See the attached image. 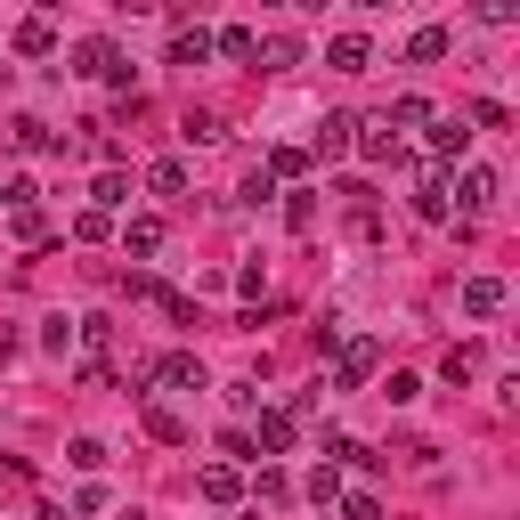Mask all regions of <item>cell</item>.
<instances>
[{"mask_svg":"<svg viewBox=\"0 0 520 520\" xmlns=\"http://www.w3.org/2000/svg\"><path fill=\"white\" fill-rule=\"evenodd\" d=\"M496 309H504V285L496 277H472L464 285V317H496Z\"/></svg>","mask_w":520,"mask_h":520,"instance_id":"cell-8","label":"cell"},{"mask_svg":"<svg viewBox=\"0 0 520 520\" xmlns=\"http://www.w3.org/2000/svg\"><path fill=\"white\" fill-rule=\"evenodd\" d=\"M293 447V415H260V439H252V455H285Z\"/></svg>","mask_w":520,"mask_h":520,"instance_id":"cell-10","label":"cell"},{"mask_svg":"<svg viewBox=\"0 0 520 520\" xmlns=\"http://www.w3.org/2000/svg\"><path fill=\"white\" fill-rule=\"evenodd\" d=\"M455 204H464V212H488V204H496V171H464V179H455Z\"/></svg>","mask_w":520,"mask_h":520,"instance_id":"cell-6","label":"cell"},{"mask_svg":"<svg viewBox=\"0 0 520 520\" xmlns=\"http://www.w3.org/2000/svg\"><path fill=\"white\" fill-rule=\"evenodd\" d=\"M325 57H334V74H366V65H374V41H366V33H334V49H325Z\"/></svg>","mask_w":520,"mask_h":520,"instance_id":"cell-3","label":"cell"},{"mask_svg":"<svg viewBox=\"0 0 520 520\" xmlns=\"http://www.w3.org/2000/svg\"><path fill=\"white\" fill-rule=\"evenodd\" d=\"M90 204H98V212H122V204H130V179H122V171H98V187H90Z\"/></svg>","mask_w":520,"mask_h":520,"instance_id":"cell-15","label":"cell"},{"mask_svg":"<svg viewBox=\"0 0 520 520\" xmlns=\"http://www.w3.org/2000/svg\"><path fill=\"white\" fill-rule=\"evenodd\" d=\"M317 220V195H285V228H309Z\"/></svg>","mask_w":520,"mask_h":520,"instance_id":"cell-28","label":"cell"},{"mask_svg":"<svg viewBox=\"0 0 520 520\" xmlns=\"http://www.w3.org/2000/svg\"><path fill=\"white\" fill-rule=\"evenodd\" d=\"M147 187H155V195H187V163H179V155H163V163L147 171Z\"/></svg>","mask_w":520,"mask_h":520,"instance_id":"cell-19","label":"cell"},{"mask_svg":"<svg viewBox=\"0 0 520 520\" xmlns=\"http://www.w3.org/2000/svg\"><path fill=\"white\" fill-rule=\"evenodd\" d=\"M447 41H455L447 25H423V33L407 41V57H415V65H431V57H447Z\"/></svg>","mask_w":520,"mask_h":520,"instance_id":"cell-18","label":"cell"},{"mask_svg":"<svg viewBox=\"0 0 520 520\" xmlns=\"http://www.w3.org/2000/svg\"><path fill=\"white\" fill-rule=\"evenodd\" d=\"M114 65H122L114 41H82V49H74V74H114Z\"/></svg>","mask_w":520,"mask_h":520,"instance_id":"cell-9","label":"cell"},{"mask_svg":"<svg viewBox=\"0 0 520 520\" xmlns=\"http://www.w3.org/2000/svg\"><path fill=\"white\" fill-rule=\"evenodd\" d=\"M464 147H472V130H464V122H455V114H447V122L431 130V155H439V163H455V155H464Z\"/></svg>","mask_w":520,"mask_h":520,"instance_id":"cell-12","label":"cell"},{"mask_svg":"<svg viewBox=\"0 0 520 520\" xmlns=\"http://www.w3.org/2000/svg\"><path fill=\"white\" fill-rule=\"evenodd\" d=\"M9 139H17L25 155H65V139H57L49 122H33V114H17V122H9Z\"/></svg>","mask_w":520,"mask_h":520,"instance_id":"cell-2","label":"cell"},{"mask_svg":"<svg viewBox=\"0 0 520 520\" xmlns=\"http://www.w3.org/2000/svg\"><path fill=\"white\" fill-rule=\"evenodd\" d=\"M301 171H309L301 147H277V155H269V179H301Z\"/></svg>","mask_w":520,"mask_h":520,"instance_id":"cell-26","label":"cell"},{"mask_svg":"<svg viewBox=\"0 0 520 520\" xmlns=\"http://www.w3.org/2000/svg\"><path fill=\"white\" fill-rule=\"evenodd\" d=\"M382 122H390V130H423V122H431V98H399Z\"/></svg>","mask_w":520,"mask_h":520,"instance_id":"cell-20","label":"cell"},{"mask_svg":"<svg viewBox=\"0 0 520 520\" xmlns=\"http://www.w3.org/2000/svg\"><path fill=\"white\" fill-rule=\"evenodd\" d=\"M309 496H317V504H334V496H342V472H334V464H317V472H309Z\"/></svg>","mask_w":520,"mask_h":520,"instance_id":"cell-27","label":"cell"},{"mask_svg":"<svg viewBox=\"0 0 520 520\" xmlns=\"http://www.w3.org/2000/svg\"><path fill=\"white\" fill-rule=\"evenodd\" d=\"M122 244H130V252H139V260H147V252H163V220H155V212H139V220H130V228H122Z\"/></svg>","mask_w":520,"mask_h":520,"instance_id":"cell-11","label":"cell"},{"mask_svg":"<svg viewBox=\"0 0 520 520\" xmlns=\"http://www.w3.org/2000/svg\"><path fill=\"white\" fill-rule=\"evenodd\" d=\"M41 520H65V504H41Z\"/></svg>","mask_w":520,"mask_h":520,"instance_id":"cell-33","label":"cell"},{"mask_svg":"<svg viewBox=\"0 0 520 520\" xmlns=\"http://www.w3.org/2000/svg\"><path fill=\"white\" fill-rule=\"evenodd\" d=\"M439 374H447V382H472V374H480V350H472V342H464V350H447Z\"/></svg>","mask_w":520,"mask_h":520,"instance_id":"cell-24","label":"cell"},{"mask_svg":"<svg viewBox=\"0 0 520 520\" xmlns=\"http://www.w3.org/2000/svg\"><path fill=\"white\" fill-rule=\"evenodd\" d=\"M179 139H195V147H220L228 130H220V114H187V122H179Z\"/></svg>","mask_w":520,"mask_h":520,"instance_id":"cell-21","label":"cell"},{"mask_svg":"<svg viewBox=\"0 0 520 520\" xmlns=\"http://www.w3.org/2000/svg\"><path fill=\"white\" fill-rule=\"evenodd\" d=\"M57 49V33H49V17H33V25H17V57H49Z\"/></svg>","mask_w":520,"mask_h":520,"instance_id":"cell-17","label":"cell"},{"mask_svg":"<svg viewBox=\"0 0 520 520\" xmlns=\"http://www.w3.org/2000/svg\"><path fill=\"white\" fill-rule=\"evenodd\" d=\"M204 57H212V33L204 25H179L171 33V65H204Z\"/></svg>","mask_w":520,"mask_h":520,"instance_id":"cell-7","label":"cell"},{"mask_svg":"<svg viewBox=\"0 0 520 520\" xmlns=\"http://www.w3.org/2000/svg\"><path fill=\"white\" fill-rule=\"evenodd\" d=\"M342 520H382V504H374V496H366V488H358V496H350V504H342Z\"/></svg>","mask_w":520,"mask_h":520,"instance_id":"cell-30","label":"cell"},{"mask_svg":"<svg viewBox=\"0 0 520 520\" xmlns=\"http://www.w3.org/2000/svg\"><path fill=\"white\" fill-rule=\"evenodd\" d=\"M350 139H358V155H366V163H390V155H399V130H390V122H358Z\"/></svg>","mask_w":520,"mask_h":520,"instance_id":"cell-4","label":"cell"},{"mask_svg":"<svg viewBox=\"0 0 520 520\" xmlns=\"http://www.w3.org/2000/svg\"><path fill=\"white\" fill-rule=\"evenodd\" d=\"M415 212H423V220H447V179H423V187H415Z\"/></svg>","mask_w":520,"mask_h":520,"instance_id":"cell-23","label":"cell"},{"mask_svg":"<svg viewBox=\"0 0 520 520\" xmlns=\"http://www.w3.org/2000/svg\"><path fill=\"white\" fill-rule=\"evenodd\" d=\"M480 17H488V25H512V17H520V0H480Z\"/></svg>","mask_w":520,"mask_h":520,"instance_id":"cell-31","label":"cell"},{"mask_svg":"<svg viewBox=\"0 0 520 520\" xmlns=\"http://www.w3.org/2000/svg\"><path fill=\"white\" fill-rule=\"evenodd\" d=\"M195 488H204V504H236V496H244V480H236L228 464H212V472L195 480Z\"/></svg>","mask_w":520,"mask_h":520,"instance_id":"cell-13","label":"cell"},{"mask_svg":"<svg viewBox=\"0 0 520 520\" xmlns=\"http://www.w3.org/2000/svg\"><path fill=\"white\" fill-rule=\"evenodd\" d=\"M350 130H358L350 114H325V122H317V155H342V147H350Z\"/></svg>","mask_w":520,"mask_h":520,"instance_id":"cell-16","label":"cell"},{"mask_svg":"<svg viewBox=\"0 0 520 520\" xmlns=\"http://www.w3.org/2000/svg\"><path fill=\"white\" fill-rule=\"evenodd\" d=\"M212 49H220V57H236V65H252V49H260V41H252V33H244V25H228V33H220V41H212Z\"/></svg>","mask_w":520,"mask_h":520,"instance_id":"cell-25","label":"cell"},{"mask_svg":"<svg viewBox=\"0 0 520 520\" xmlns=\"http://www.w3.org/2000/svg\"><path fill=\"white\" fill-rule=\"evenodd\" d=\"M358 9H407V0H358Z\"/></svg>","mask_w":520,"mask_h":520,"instance_id":"cell-32","label":"cell"},{"mask_svg":"<svg viewBox=\"0 0 520 520\" xmlns=\"http://www.w3.org/2000/svg\"><path fill=\"white\" fill-rule=\"evenodd\" d=\"M366 374H374V342H350V350L334 358V390H358Z\"/></svg>","mask_w":520,"mask_h":520,"instance_id":"cell-5","label":"cell"},{"mask_svg":"<svg viewBox=\"0 0 520 520\" xmlns=\"http://www.w3.org/2000/svg\"><path fill=\"white\" fill-rule=\"evenodd\" d=\"M9 220H17V236H25V244H41V212H33V204H9Z\"/></svg>","mask_w":520,"mask_h":520,"instance_id":"cell-29","label":"cell"},{"mask_svg":"<svg viewBox=\"0 0 520 520\" xmlns=\"http://www.w3.org/2000/svg\"><path fill=\"white\" fill-rule=\"evenodd\" d=\"M252 57H269L260 74H293V65H301V41H293V33H277L269 49H252Z\"/></svg>","mask_w":520,"mask_h":520,"instance_id":"cell-14","label":"cell"},{"mask_svg":"<svg viewBox=\"0 0 520 520\" xmlns=\"http://www.w3.org/2000/svg\"><path fill=\"white\" fill-rule=\"evenodd\" d=\"M147 431H155V439H163V447H179V439H187V423H179V415H171V407H155V399H147Z\"/></svg>","mask_w":520,"mask_h":520,"instance_id":"cell-22","label":"cell"},{"mask_svg":"<svg viewBox=\"0 0 520 520\" xmlns=\"http://www.w3.org/2000/svg\"><path fill=\"white\" fill-rule=\"evenodd\" d=\"M155 382H163V390H204V358H195V350H171V358L155 366Z\"/></svg>","mask_w":520,"mask_h":520,"instance_id":"cell-1","label":"cell"}]
</instances>
